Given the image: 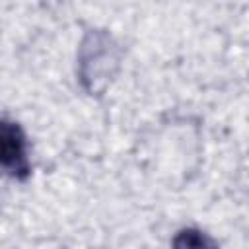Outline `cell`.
Segmentation results:
<instances>
[{"instance_id": "cell-2", "label": "cell", "mask_w": 249, "mask_h": 249, "mask_svg": "<svg viewBox=\"0 0 249 249\" xmlns=\"http://www.w3.org/2000/svg\"><path fill=\"white\" fill-rule=\"evenodd\" d=\"M195 233H196L195 230H185V231L179 233V237H177L173 243H175V245H181V247H183V245H187V247H202V245H210V243H212V241H208L204 235H198V237L195 239Z\"/></svg>"}, {"instance_id": "cell-1", "label": "cell", "mask_w": 249, "mask_h": 249, "mask_svg": "<svg viewBox=\"0 0 249 249\" xmlns=\"http://www.w3.org/2000/svg\"><path fill=\"white\" fill-rule=\"evenodd\" d=\"M0 171L14 179H25L29 175L25 134L10 119H0Z\"/></svg>"}]
</instances>
